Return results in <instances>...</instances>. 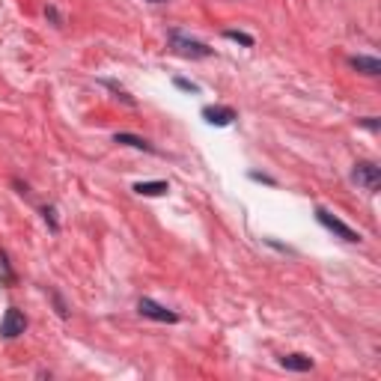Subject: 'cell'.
Instances as JSON below:
<instances>
[{"label": "cell", "instance_id": "4", "mask_svg": "<svg viewBox=\"0 0 381 381\" xmlns=\"http://www.w3.org/2000/svg\"><path fill=\"white\" fill-rule=\"evenodd\" d=\"M137 313L149 319V322H161V324H176L179 322V313L170 307H164L158 301H152V298H137Z\"/></svg>", "mask_w": 381, "mask_h": 381}, {"label": "cell", "instance_id": "2", "mask_svg": "<svg viewBox=\"0 0 381 381\" xmlns=\"http://www.w3.org/2000/svg\"><path fill=\"white\" fill-rule=\"evenodd\" d=\"M316 221H319L328 233H334L336 238H343V242H348V245H361V242H363V235H361L355 227H348L343 218H336L334 211H328L324 206H316Z\"/></svg>", "mask_w": 381, "mask_h": 381}, {"label": "cell", "instance_id": "13", "mask_svg": "<svg viewBox=\"0 0 381 381\" xmlns=\"http://www.w3.org/2000/svg\"><path fill=\"white\" fill-rule=\"evenodd\" d=\"M48 295H51V301H54V310H57V316L60 319H69V316H72V310H69V304H66V298H63V295H60V289H48Z\"/></svg>", "mask_w": 381, "mask_h": 381}, {"label": "cell", "instance_id": "8", "mask_svg": "<svg viewBox=\"0 0 381 381\" xmlns=\"http://www.w3.org/2000/svg\"><path fill=\"white\" fill-rule=\"evenodd\" d=\"M348 66L355 69L358 75H366V78H378L381 75V60L378 57H366V54H351Z\"/></svg>", "mask_w": 381, "mask_h": 381}, {"label": "cell", "instance_id": "16", "mask_svg": "<svg viewBox=\"0 0 381 381\" xmlns=\"http://www.w3.org/2000/svg\"><path fill=\"white\" fill-rule=\"evenodd\" d=\"M45 18H48L54 27H57V30H63V27H66V18H63V12H60L57 6H54V4H48V6H45Z\"/></svg>", "mask_w": 381, "mask_h": 381}, {"label": "cell", "instance_id": "18", "mask_svg": "<svg viewBox=\"0 0 381 381\" xmlns=\"http://www.w3.org/2000/svg\"><path fill=\"white\" fill-rule=\"evenodd\" d=\"M358 125L366 129V131H381V119L378 117H363V119H358Z\"/></svg>", "mask_w": 381, "mask_h": 381}, {"label": "cell", "instance_id": "19", "mask_svg": "<svg viewBox=\"0 0 381 381\" xmlns=\"http://www.w3.org/2000/svg\"><path fill=\"white\" fill-rule=\"evenodd\" d=\"M247 176H250L253 182H262V185H271V188L277 185V179H274V176H268V173H259V170H250Z\"/></svg>", "mask_w": 381, "mask_h": 381}, {"label": "cell", "instance_id": "17", "mask_svg": "<svg viewBox=\"0 0 381 381\" xmlns=\"http://www.w3.org/2000/svg\"><path fill=\"white\" fill-rule=\"evenodd\" d=\"M173 83H176V87L179 90H185V93H200V83H194V81H188V78H173Z\"/></svg>", "mask_w": 381, "mask_h": 381}, {"label": "cell", "instance_id": "5", "mask_svg": "<svg viewBox=\"0 0 381 381\" xmlns=\"http://www.w3.org/2000/svg\"><path fill=\"white\" fill-rule=\"evenodd\" d=\"M27 316L21 313L18 307H6V313H4V319H0V336L4 340H18V336L27 331Z\"/></svg>", "mask_w": 381, "mask_h": 381}, {"label": "cell", "instance_id": "3", "mask_svg": "<svg viewBox=\"0 0 381 381\" xmlns=\"http://www.w3.org/2000/svg\"><path fill=\"white\" fill-rule=\"evenodd\" d=\"M351 182H355L358 188L375 194L381 188V167L375 161H358L355 170H351Z\"/></svg>", "mask_w": 381, "mask_h": 381}, {"label": "cell", "instance_id": "1", "mask_svg": "<svg viewBox=\"0 0 381 381\" xmlns=\"http://www.w3.org/2000/svg\"><path fill=\"white\" fill-rule=\"evenodd\" d=\"M167 45H170L173 54H179V57H185V60H209V57H215V48L206 45V42H200V39H194V36H185L182 30L167 33Z\"/></svg>", "mask_w": 381, "mask_h": 381}, {"label": "cell", "instance_id": "9", "mask_svg": "<svg viewBox=\"0 0 381 381\" xmlns=\"http://www.w3.org/2000/svg\"><path fill=\"white\" fill-rule=\"evenodd\" d=\"M283 370H289V373H310L313 370V358L310 355H301V351H292V355H280V361H277Z\"/></svg>", "mask_w": 381, "mask_h": 381}, {"label": "cell", "instance_id": "11", "mask_svg": "<svg viewBox=\"0 0 381 381\" xmlns=\"http://www.w3.org/2000/svg\"><path fill=\"white\" fill-rule=\"evenodd\" d=\"M98 83H102V87H107L110 93H114V95L119 98L122 105H129V107H137V98H134V95H131L129 90H122L117 81H110V78H98Z\"/></svg>", "mask_w": 381, "mask_h": 381}, {"label": "cell", "instance_id": "6", "mask_svg": "<svg viewBox=\"0 0 381 381\" xmlns=\"http://www.w3.org/2000/svg\"><path fill=\"white\" fill-rule=\"evenodd\" d=\"M203 119L209 125H215V129H230V125L238 119V114H235V107H230V105H206L203 107Z\"/></svg>", "mask_w": 381, "mask_h": 381}, {"label": "cell", "instance_id": "7", "mask_svg": "<svg viewBox=\"0 0 381 381\" xmlns=\"http://www.w3.org/2000/svg\"><path fill=\"white\" fill-rule=\"evenodd\" d=\"M114 143H119V146H131V149H137V152H146V155H164L158 146H152L146 137L131 134V131H117V134H114Z\"/></svg>", "mask_w": 381, "mask_h": 381}, {"label": "cell", "instance_id": "15", "mask_svg": "<svg viewBox=\"0 0 381 381\" xmlns=\"http://www.w3.org/2000/svg\"><path fill=\"white\" fill-rule=\"evenodd\" d=\"M39 211H42V218H45V223H48V230H51L54 235H57V233H60V221H57V209H54V206H42Z\"/></svg>", "mask_w": 381, "mask_h": 381}, {"label": "cell", "instance_id": "20", "mask_svg": "<svg viewBox=\"0 0 381 381\" xmlns=\"http://www.w3.org/2000/svg\"><path fill=\"white\" fill-rule=\"evenodd\" d=\"M146 4H170V0H146Z\"/></svg>", "mask_w": 381, "mask_h": 381}, {"label": "cell", "instance_id": "10", "mask_svg": "<svg viewBox=\"0 0 381 381\" xmlns=\"http://www.w3.org/2000/svg\"><path fill=\"white\" fill-rule=\"evenodd\" d=\"M137 197H167L170 194V182L164 179H152V182H134L131 188Z\"/></svg>", "mask_w": 381, "mask_h": 381}, {"label": "cell", "instance_id": "12", "mask_svg": "<svg viewBox=\"0 0 381 381\" xmlns=\"http://www.w3.org/2000/svg\"><path fill=\"white\" fill-rule=\"evenodd\" d=\"M16 271H12V262L6 257V250H0V286H16Z\"/></svg>", "mask_w": 381, "mask_h": 381}, {"label": "cell", "instance_id": "14", "mask_svg": "<svg viewBox=\"0 0 381 381\" xmlns=\"http://www.w3.org/2000/svg\"><path fill=\"white\" fill-rule=\"evenodd\" d=\"M223 36H227L230 42H238V45H245V48L257 45V39H253L250 33H245V30H223Z\"/></svg>", "mask_w": 381, "mask_h": 381}]
</instances>
